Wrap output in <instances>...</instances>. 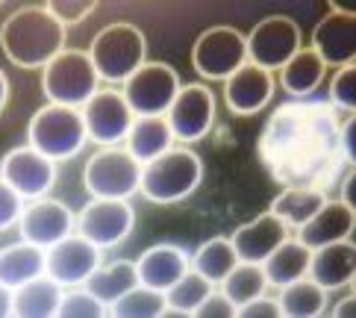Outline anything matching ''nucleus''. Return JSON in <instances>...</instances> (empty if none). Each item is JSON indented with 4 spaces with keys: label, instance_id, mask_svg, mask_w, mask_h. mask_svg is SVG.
<instances>
[{
    "label": "nucleus",
    "instance_id": "f257e3e1",
    "mask_svg": "<svg viewBox=\"0 0 356 318\" xmlns=\"http://www.w3.org/2000/svg\"><path fill=\"white\" fill-rule=\"evenodd\" d=\"M259 150L268 165L280 162L277 174L289 186H315L318 168L341 157L339 124L321 106H283L271 118Z\"/></svg>",
    "mask_w": 356,
    "mask_h": 318
},
{
    "label": "nucleus",
    "instance_id": "f03ea898",
    "mask_svg": "<svg viewBox=\"0 0 356 318\" xmlns=\"http://www.w3.org/2000/svg\"><path fill=\"white\" fill-rule=\"evenodd\" d=\"M0 50L24 71L44 68L65 50V27L47 6H21L0 24Z\"/></svg>",
    "mask_w": 356,
    "mask_h": 318
},
{
    "label": "nucleus",
    "instance_id": "7ed1b4c3",
    "mask_svg": "<svg viewBox=\"0 0 356 318\" xmlns=\"http://www.w3.org/2000/svg\"><path fill=\"white\" fill-rule=\"evenodd\" d=\"M86 54L104 83H127L147 62V35L130 21H115L97 30Z\"/></svg>",
    "mask_w": 356,
    "mask_h": 318
},
{
    "label": "nucleus",
    "instance_id": "20e7f679",
    "mask_svg": "<svg viewBox=\"0 0 356 318\" xmlns=\"http://www.w3.org/2000/svg\"><path fill=\"white\" fill-rule=\"evenodd\" d=\"M200 180H203V162L195 150L171 148L162 157L142 165V186H138V192L150 203L171 207V203L192 198L197 192Z\"/></svg>",
    "mask_w": 356,
    "mask_h": 318
},
{
    "label": "nucleus",
    "instance_id": "39448f33",
    "mask_svg": "<svg viewBox=\"0 0 356 318\" xmlns=\"http://www.w3.org/2000/svg\"><path fill=\"white\" fill-rule=\"evenodd\" d=\"M88 142L83 112L71 106L47 104L35 109L27 124V145L35 148L50 162H68L80 154Z\"/></svg>",
    "mask_w": 356,
    "mask_h": 318
},
{
    "label": "nucleus",
    "instance_id": "423d86ee",
    "mask_svg": "<svg viewBox=\"0 0 356 318\" xmlns=\"http://www.w3.org/2000/svg\"><path fill=\"white\" fill-rule=\"evenodd\" d=\"M100 77L88 59L86 50H62L56 59H50L42 68V92L47 104L83 109L88 97L97 92Z\"/></svg>",
    "mask_w": 356,
    "mask_h": 318
},
{
    "label": "nucleus",
    "instance_id": "0eeeda50",
    "mask_svg": "<svg viewBox=\"0 0 356 318\" xmlns=\"http://www.w3.org/2000/svg\"><path fill=\"white\" fill-rule=\"evenodd\" d=\"M86 192L100 200H130L142 186V162L127 148H100L83 168Z\"/></svg>",
    "mask_w": 356,
    "mask_h": 318
},
{
    "label": "nucleus",
    "instance_id": "6e6552de",
    "mask_svg": "<svg viewBox=\"0 0 356 318\" xmlns=\"http://www.w3.org/2000/svg\"><path fill=\"white\" fill-rule=\"evenodd\" d=\"M192 65L209 83H224L227 77H233L241 65H248L245 33L227 24L203 30L192 47Z\"/></svg>",
    "mask_w": 356,
    "mask_h": 318
},
{
    "label": "nucleus",
    "instance_id": "1a4fd4ad",
    "mask_svg": "<svg viewBox=\"0 0 356 318\" xmlns=\"http://www.w3.org/2000/svg\"><path fill=\"white\" fill-rule=\"evenodd\" d=\"M248 62L262 71H280L303 47V33L295 18L268 15L262 18L248 35Z\"/></svg>",
    "mask_w": 356,
    "mask_h": 318
},
{
    "label": "nucleus",
    "instance_id": "9d476101",
    "mask_svg": "<svg viewBox=\"0 0 356 318\" xmlns=\"http://www.w3.org/2000/svg\"><path fill=\"white\" fill-rule=\"evenodd\" d=\"M177 92H180V74L165 62H145L121 88L133 116H165Z\"/></svg>",
    "mask_w": 356,
    "mask_h": 318
},
{
    "label": "nucleus",
    "instance_id": "9b49d317",
    "mask_svg": "<svg viewBox=\"0 0 356 318\" xmlns=\"http://www.w3.org/2000/svg\"><path fill=\"white\" fill-rule=\"evenodd\" d=\"M80 112H83V124H86L88 138L100 148L121 145L127 133H130L133 118H136L118 88H97Z\"/></svg>",
    "mask_w": 356,
    "mask_h": 318
},
{
    "label": "nucleus",
    "instance_id": "f8f14e48",
    "mask_svg": "<svg viewBox=\"0 0 356 318\" xmlns=\"http://www.w3.org/2000/svg\"><path fill=\"white\" fill-rule=\"evenodd\" d=\"M133 227H136V209L130 207V200L92 198V203L83 207V212L77 215V233L92 241V245H97L100 251L127 241Z\"/></svg>",
    "mask_w": 356,
    "mask_h": 318
},
{
    "label": "nucleus",
    "instance_id": "ddd939ff",
    "mask_svg": "<svg viewBox=\"0 0 356 318\" xmlns=\"http://www.w3.org/2000/svg\"><path fill=\"white\" fill-rule=\"evenodd\" d=\"M168 118V127L174 138L180 142H200L207 138L212 124H215V95L209 86L203 83H188V86H180L177 92L171 109L165 112Z\"/></svg>",
    "mask_w": 356,
    "mask_h": 318
},
{
    "label": "nucleus",
    "instance_id": "4468645a",
    "mask_svg": "<svg viewBox=\"0 0 356 318\" xmlns=\"http://www.w3.org/2000/svg\"><path fill=\"white\" fill-rule=\"evenodd\" d=\"M0 177L15 189L24 200H35L50 195V189L56 186V162H50L47 157H42L35 148L21 145L12 148L9 154L0 159Z\"/></svg>",
    "mask_w": 356,
    "mask_h": 318
},
{
    "label": "nucleus",
    "instance_id": "2eb2a0df",
    "mask_svg": "<svg viewBox=\"0 0 356 318\" xmlns=\"http://www.w3.org/2000/svg\"><path fill=\"white\" fill-rule=\"evenodd\" d=\"M18 230H21L24 241L47 251L50 245H56V241H62L65 236H71L77 230V218H74L68 203L44 195V198H35L24 207Z\"/></svg>",
    "mask_w": 356,
    "mask_h": 318
},
{
    "label": "nucleus",
    "instance_id": "dca6fc26",
    "mask_svg": "<svg viewBox=\"0 0 356 318\" xmlns=\"http://www.w3.org/2000/svg\"><path fill=\"white\" fill-rule=\"evenodd\" d=\"M104 260L97 245H92L88 239L80 233H71L62 241L47 248V269L44 274L54 277L62 289H74V286H86V280L95 274V269Z\"/></svg>",
    "mask_w": 356,
    "mask_h": 318
},
{
    "label": "nucleus",
    "instance_id": "f3484780",
    "mask_svg": "<svg viewBox=\"0 0 356 318\" xmlns=\"http://www.w3.org/2000/svg\"><path fill=\"white\" fill-rule=\"evenodd\" d=\"M312 50L321 56L324 65H353L356 62V15L353 9L330 6V12L315 24Z\"/></svg>",
    "mask_w": 356,
    "mask_h": 318
},
{
    "label": "nucleus",
    "instance_id": "a211bd4d",
    "mask_svg": "<svg viewBox=\"0 0 356 318\" xmlns=\"http://www.w3.org/2000/svg\"><path fill=\"white\" fill-rule=\"evenodd\" d=\"M274 97V77L271 71H262L259 65H241L233 77L224 80V100L233 116H257Z\"/></svg>",
    "mask_w": 356,
    "mask_h": 318
},
{
    "label": "nucleus",
    "instance_id": "6ab92c4d",
    "mask_svg": "<svg viewBox=\"0 0 356 318\" xmlns=\"http://www.w3.org/2000/svg\"><path fill=\"white\" fill-rule=\"evenodd\" d=\"M309 280H315L321 289L327 292H339L353 286L356 280V245L353 239H341V241H330L312 251L309 257Z\"/></svg>",
    "mask_w": 356,
    "mask_h": 318
},
{
    "label": "nucleus",
    "instance_id": "aec40b11",
    "mask_svg": "<svg viewBox=\"0 0 356 318\" xmlns=\"http://www.w3.org/2000/svg\"><path fill=\"white\" fill-rule=\"evenodd\" d=\"M188 269H192V257L180 245H171V241H159L136 260L138 283L159 292H168Z\"/></svg>",
    "mask_w": 356,
    "mask_h": 318
},
{
    "label": "nucleus",
    "instance_id": "412c9836",
    "mask_svg": "<svg viewBox=\"0 0 356 318\" xmlns=\"http://www.w3.org/2000/svg\"><path fill=\"white\" fill-rule=\"evenodd\" d=\"M283 239H289V227L271 212H262L257 218H250L230 236L238 262H257V265H262L265 257H268Z\"/></svg>",
    "mask_w": 356,
    "mask_h": 318
},
{
    "label": "nucleus",
    "instance_id": "4be33fe9",
    "mask_svg": "<svg viewBox=\"0 0 356 318\" xmlns=\"http://www.w3.org/2000/svg\"><path fill=\"white\" fill-rule=\"evenodd\" d=\"M353 227H356L353 207H348V203H341V200H324V207L303 227H298V241H303L309 251H315L321 245H330V241L350 239Z\"/></svg>",
    "mask_w": 356,
    "mask_h": 318
},
{
    "label": "nucleus",
    "instance_id": "5701e85b",
    "mask_svg": "<svg viewBox=\"0 0 356 318\" xmlns=\"http://www.w3.org/2000/svg\"><path fill=\"white\" fill-rule=\"evenodd\" d=\"M62 286L54 277H35L30 283L12 289V315L15 318H56L62 303Z\"/></svg>",
    "mask_w": 356,
    "mask_h": 318
},
{
    "label": "nucleus",
    "instance_id": "b1692460",
    "mask_svg": "<svg viewBox=\"0 0 356 318\" xmlns=\"http://www.w3.org/2000/svg\"><path fill=\"white\" fill-rule=\"evenodd\" d=\"M47 269V251L30 241H15V245L0 248V283L18 289L30 280L42 277Z\"/></svg>",
    "mask_w": 356,
    "mask_h": 318
},
{
    "label": "nucleus",
    "instance_id": "393cba45",
    "mask_svg": "<svg viewBox=\"0 0 356 318\" xmlns=\"http://www.w3.org/2000/svg\"><path fill=\"white\" fill-rule=\"evenodd\" d=\"M124 142H127V150L133 154V159L145 165L174 148V133L165 116H136Z\"/></svg>",
    "mask_w": 356,
    "mask_h": 318
},
{
    "label": "nucleus",
    "instance_id": "a878e982",
    "mask_svg": "<svg viewBox=\"0 0 356 318\" xmlns=\"http://www.w3.org/2000/svg\"><path fill=\"white\" fill-rule=\"evenodd\" d=\"M309 257L312 251L303 245L298 239H283L280 245L265 257L262 262V271H265V280H268V286H277L283 289L289 283H295V280L307 277L309 271Z\"/></svg>",
    "mask_w": 356,
    "mask_h": 318
},
{
    "label": "nucleus",
    "instance_id": "bb28decb",
    "mask_svg": "<svg viewBox=\"0 0 356 318\" xmlns=\"http://www.w3.org/2000/svg\"><path fill=\"white\" fill-rule=\"evenodd\" d=\"M324 189L315 186H286L274 200H271V215H277L289 230H298V227L307 224L312 215L324 207Z\"/></svg>",
    "mask_w": 356,
    "mask_h": 318
},
{
    "label": "nucleus",
    "instance_id": "cd10ccee",
    "mask_svg": "<svg viewBox=\"0 0 356 318\" xmlns=\"http://www.w3.org/2000/svg\"><path fill=\"white\" fill-rule=\"evenodd\" d=\"M327 65L312 47H300L283 68H280V86L291 97H309L324 83Z\"/></svg>",
    "mask_w": 356,
    "mask_h": 318
},
{
    "label": "nucleus",
    "instance_id": "c85d7f7f",
    "mask_svg": "<svg viewBox=\"0 0 356 318\" xmlns=\"http://www.w3.org/2000/svg\"><path fill=\"white\" fill-rule=\"evenodd\" d=\"M138 286V274H136V262L130 260H118L109 265H97L95 274L86 280V289L92 292L97 301H104L106 307H112L124 292H130Z\"/></svg>",
    "mask_w": 356,
    "mask_h": 318
},
{
    "label": "nucleus",
    "instance_id": "c756f323",
    "mask_svg": "<svg viewBox=\"0 0 356 318\" xmlns=\"http://www.w3.org/2000/svg\"><path fill=\"white\" fill-rule=\"evenodd\" d=\"M327 295L330 292L318 286L315 280L300 277L295 283L280 289L277 303L289 318H318L321 312H327Z\"/></svg>",
    "mask_w": 356,
    "mask_h": 318
},
{
    "label": "nucleus",
    "instance_id": "7c9ffc66",
    "mask_svg": "<svg viewBox=\"0 0 356 318\" xmlns=\"http://www.w3.org/2000/svg\"><path fill=\"white\" fill-rule=\"evenodd\" d=\"M236 248H233V241L230 239H224V236H215V239H207L203 245L192 253V269L197 274H203L209 280V283L218 286L221 280L230 274L236 269Z\"/></svg>",
    "mask_w": 356,
    "mask_h": 318
},
{
    "label": "nucleus",
    "instance_id": "2f4dec72",
    "mask_svg": "<svg viewBox=\"0 0 356 318\" xmlns=\"http://www.w3.org/2000/svg\"><path fill=\"white\" fill-rule=\"evenodd\" d=\"M212 292H215V283H209V280L203 274H197L195 269H188L168 292H165V303H168L165 315H192Z\"/></svg>",
    "mask_w": 356,
    "mask_h": 318
},
{
    "label": "nucleus",
    "instance_id": "473e14b6",
    "mask_svg": "<svg viewBox=\"0 0 356 318\" xmlns=\"http://www.w3.org/2000/svg\"><path fill=\"white\" fill-rule=\"evenodd\" d=\"M165 310H168V303H165V292L138 283L130 292H124V295L112 303L109 315L112 318H162Z\"/></svg>",
    "mask_w": 356,
    "mask_h": 318
},
{
    "label": "nucleus",
    "instance_id": "72a5a7b5",
    "mask_svg": "<svg viewBox=\"0 0 356 318\" xmlns=\"http://www.w3.org/2000/svg\"><path fill=\"white\" fill-rule=\"evenodd\" d=\"M265 289H268V280H265L262 265L257 262H236V269L221 280V292L236 303V310L241 303L265 295Z\"/></svg>",
    "mask_w": 356,
    "mask_h": 318
},
{
    "label": "nucleus",
    "instance_id": "f704fd0d",
    "mask_svg": "<svg viewBox=\"0 0 356 318\" xmlns=\"http://www.w3.org/2000/svg\"><path fill=\"white\" fill-rule=\"evenodd\" d=\"M56 315L59 318H104L109 315V307L104 301H97L86 286H74L71 292L62 295Z\"/></svg>",
    "mask_w": 356,
    "mask_h": 318
},
{
    "label": "nucleus",
    "instance_id": "c9c22d12",
    "mask_svg": "<svg viewBox=\"0 0 356 318\" xmlns=\"http://www.w3.org/2000/svg\"><path fill=\"white\" fill-rule=\"evenodd\" d=\"M330 100L341 112H356V65H341L330 80Z\"/></svg>",
    "mask_w": 356,
    "mask_h": 318
},
{
    "label": "nucleus",
    "instance_id": "e433bc0d",
    "mask_svg": "<svg viewBox=\"0 0 356 318\" xmlns=\"http://www.w3.org/2000/svg\"><path fill=\"white\" fill-rule=\"evenodd\" d=\"M44 6L65 30L74 27V24H83L97 9L95 0H54V3H44Z\"/></svg>",
    "mask_w": 356,
    "mask_h": 318
},
{
    "label": "nucleus",
    "instance_id": "4c0bfd02",
    "mask_svg": "<svg viewBox=\"0 0 356 318\" xmlns=\"http://www.w3.org/2000/svg\"><path fill=\"white\" fill-rule=\"evenodd\" d=\"M21 212H24V198L3 180V177H0V233L18 227Z\"/></svg>",
    "mask_w": 356,
    "mask_h": 318
},
{
    "label": "nucleus",
    "instance_id": "58836bf2",
    "mask_svg": "<svg viewBox=\"0 0 356 318\" xmlns=\"http://www.w3.org/2000/svg\"><path fill=\"white\" fill-rule=\"evenodd\" d=\"M192 315L195 318H236V303L224 292H212Z\"/></svg>",
    "mask_w": 356,
    "mask_h": 318
},
{
    "label": "nucleus",
    "instance_id": "ea45409f",
    "mask_svg": "<svg viewBox=\"0 0 356 318\" xmlns=\"http://www.w3.org/2000/svg\"><path fill=\"white\" fill-rule=\"evenodd\" d=\"M236 315L241 318H283V310H280L277 298H268V295H259L248 303H241L236 310Z\"/></svg>",
    "mask_w": 356,
    "mask_h": 318
},
{
    "label": "nucleus",
    "instance_id": "a19ab883",
    "mask_svg": "<svg viewBox=\"0 0 356 318\" xmlns=\"http://www.w3.org/2000/svg\"><path fill=\"white\" fill-rule=\"evenodd\" d=\"M353 133H356V112H350V116L341 121V127H339V154H341V162H345L348 168H353V162H356Z\"/></svg>",
    "mask_w": 356,
    "mask_h": 318
},
{
    "label": "nucleus",
    "instance_id": "79ce46f5",
    "mask_svg": "<svg viewBox=\"0 0 356 318\" xmlns=\"http://www.w3.org/2000/svg\"><path fill=\"white\" fill-rule=\"evenodd\" d=\"M353 183H356V171L348 168L345 177H341V203H348V207H353Z\"/></svg>",
    "mask_w": 356,
    "mask_h": 318
},
{
    "label": "nucleus",
    "instance_id": "37998d69",
    "mask_svg": "<svg viewBox=\"0 0 356 318\" xmlns=\"http://www.w3.org/2000/svg\"><path fill=\"white\" fill-rule=\"evenodd\" d=\"M356 312V298L348 295V298H341V303H336L333 307V315L336 318H345V315H353Z\"/></svg>",
    "mask_w": 356,
    "mask_h": 318
},
{
    "label": "nucleus",
    "instance_id": "c03bdc74",
    "mask_svg": "<svg viewBox=\"0 0 356 318\" xmlns=\"http://www.w3.org/2000/svg\"><path fill=\"white\" fill-rule=\"evenodd\" d=\"M12 315V289L0 283V318Z\"/></svg>",
    "mask_w": 356,
    "mask_h": 318
},
{
    "label": "nucleus",
    "instance_id": "a18cd8bd",
    "mask_svg": "<svg viewBox=\"0 0 356 318\" xmlns=\"http://www.w3.org/2000/svg\"><path fill=\"white\" fill-rule=\"evenodd\" d=\"M6 104H9V77L3 74V68H0V112L6 109Z\"/></svg>",
    "mask_w": 356,
    "mask_h": 318
}]
</instances>
